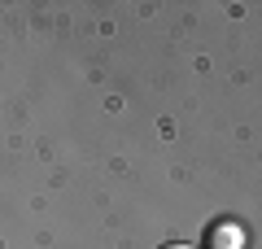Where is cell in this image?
I'll return each mask as SVG.
<instances>
[{"label": "cell", "instance_id": "cell-1", "mask_svg": "<svg viewBox=\"0 0 262 249\" xmlns=\"http://www.w3.org/2000/svg\"><path fill=\"white\" fill-rule=\"evenodd\" d=\"M210 245H214V249H241V227H232V223H214V227H210Z\"/></svg>", "mask_w": 262, "mask_h": 249}, {"label": "cell", "instance_id": "cell-2", "mask_svg": "<svg viewBox=\"0 0 262 249\" xmlns=\"http://www.w3.org/2000/svg\"><path fill=\"white\" fill-rule=\"evenodd\" d=\"M162 249H192V245H179V240H170V245H162Z\"/></svg>", "mask_w": 262, "mask_h": 249}]
</instances>
